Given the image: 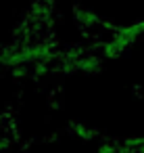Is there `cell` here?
<instances>
[{
	"label": "cell",
	"mask_w": 144,
	"mask_h": 153,
	"mask_svg": "<svg viewBox=\"0 0 144 153\" xmlns=\"http://www.w3.org/2000/svg\"><path fill=\"white\" fill-rule=\"evenodd\" d=\"M34 145H36V138H27V140H21V143H19V149H21V151H27V149H32Z\"/></svg>",
	"instance_id": "obj_1"
},
{
	"label": "cell",
	"mask_w": 144,
	"mask_h": 153,
	"mask_svg": "<svg viewBox=\"0 0 144 153\" xmlns=\"http://www.w3.org/2000/svg\"><path fill=\"white\" fill-rule=\"evenodd\" d=\"M57 138H59V134H48V136H44V138H42V143H54Z\"/></svg>",
	"instance_id": "obj_2"
}]
</instances>
